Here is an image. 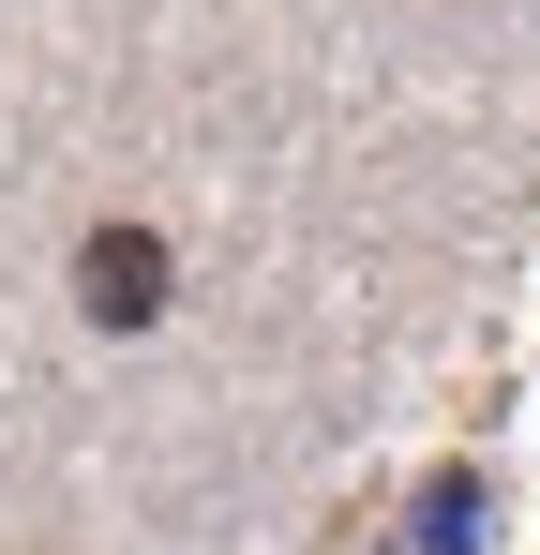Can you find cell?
<instances>
[{
    "instance_id": "obj_1",
    "label": "cell",
    "mask_w": 540,
    "mask_h": 555,
    "mask_svg": "<svg viewBox=\"0 0 540 555\" xmlns=\"http://www.w3.org/2000/svg\"><path fill=\"white\" fill-rule=\"evenodd\" d=\"M76 300H90V331H151V315H166V241H151V225H90Z\"/></svg>"
},
{
    "instance_id": "obj_2",
    "label": "cell",
    "mask_w": 540,
    "mask_h": 555,
    "mask_svg": "<svg viewBox=\"0 0 540 555\" xmlns=\"http://www.w3.org/2000/svg\"><path fill=\"white\" fill-rule=\"evenodd\" d=\"M390 555H480V480H465V465H450L436 495H421V511H406V541Z\"/></svg>"
}]
</instances>
